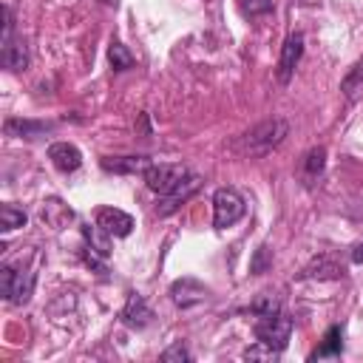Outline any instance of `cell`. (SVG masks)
<instances>
[{
  "label": "cell",
  "instance_id": "cell-27",
  "mask_svg": "<svg viewBox=\"0 0 363 363\" xmlns=\"http://www.w3.org/2000/svg\"><path fill=\"white\" fill-rule=\"evenodd\" d=\"M269 267H272V255H269V250H267V247H258V250L252 252L250 272H252V275H261V272H267Z\"/></svg>",
  "mask_w": 363,
  "mask_h": 363
},
{
  "label": "cell",
  "instance_id": "cell-18",
  "mask_svg": "<svg viewBox=\"0 0 363 363\" xmlns=\"http://www.w3.org/2000/svg\"><path fill=\"white\" fill-rule=\"evenodd\" d=\"M6 133L9 136H37V133H43V130H48V125L45 122H28V119H6Z\"/></svg>",
  "mask_w": 363,
  "mask_h": 363
},
{
  "label": "cell",
  "instance_id": "cell-4",
  "mask_svg": "<svg viewBox=\"0 0 363 363\" xmlns=\"http://www.w3.org/2000/svg\"><path fill=\"white\" fill-rule=\"evenodd\" d=\"M34 292V272H17L14 267H0V295L11 303H26Z\"/></svg>",
  "mask_w": 363,
  "mask_h": 363
},
{
  "label": "cell",
  "instance_id": "cell-8",
  "mask_svg": "<svg viewBox=\"0 0 363 363\" xmlns=\"http://www.w3.org/2000/svg\"><path fill=\"white\" fill-rule=\"evenodd\" d=\"M96 224H99L108 235L125 238V235H130V230H133V216H128V213L119 210V207H99V210H96Z\"/></svg>",
  "mask_w": 363,
  "mask_h": 363
},
{
  "label": "cell",
  "instance_id": "cell-14",
  "mask_svg": "<svg viewBox=\"0 0 363 363\" xmlns=\"http://www.w3.org/2000/svg\"><path fill=\"white\" fill-rule=\"evenodd\" d=\"M343 264H337L335 258H329V255H318L306 269H303V275L306 278H318V281H335V278H343Z\"/></svg>",
  "mask_w": 363,
  "mask_h": 363
},
{
  "label": "cell",
  "instance_id": "cell-26",
  "mask_svg": "<svg viewBox=\"0 0 363 363\" xmlns=\"http://www.w3.org/2000/svg\"><path fill=\"white\" fill-rule=\"evenodd\" d=\"M159 360H162V363H190L193 354H190L182 343H173V346H167V349L159 354Z\"/></svg>",
  "mask_w": 363,
  "mask_h": 363
},
{
  "label": "cell",
  "instance_id": "cell-21",
  "mask_svg": "<svg viewBox=\"0 0 363 363\" xmlns=\"http://www.w3.org/2000/svg\"><path fill=\"white\" fill-rule=\"evenodd\" d=\"M323 167H326V147H312L303 159V176L309 182H315L323 173Z\"/></svg>",
  "mask_w": 363,
  "mask_h": 363
},
{
  "label": "cell",
  "instance_id": "cell-10",
  "mask_svg": "<svg viewBox=\"0 0 363 363\" xmlns=\"http://www.w3.org/2000/svg\"><path fill=\"white\" fill-rule=\"evenodd\" d=\"M48 159H51V164H54L57 170H62V173H74V170L82 164V153H79V147L71 145V142H54V145L48 147Z\"/></svg>",
  "mask_w": 363,
  "mask_h": 363
},
{
  "label": "cell",
  "instance_id": "cell-25",
  "mask_svg": "<svg viewBox=\"0 0 363 363\" xmlns=\"http://www.w3.org/2000/svg\"><path fill=\"white\" fill-rule=\"evenodd\" d=\"M281 352L278 349H272V346H267V343H261V340H255L250 349H244V357L247 360H275Z\"/></svg>",
  "mask_w": 363,
  "mask_h": 363
},
{
  "label": "cell",
  "instance_id": "cell-20",
  "mask_svg": "<svg viewBox=\"0 0 363 363\" xmlns=\"http://www.w3.org/2000/svg\"><path fill=\"white\" fill-rule=\"evenodd\" d=\"M340 91H343V96H346L349 102H354V99L363 94V62H357V65L343 77Z\"/></svg>",
  "mask_w": 363,
  "mask_h": 363
},
{
  "label": "cell",
  "instance_id": "cell-5",
  "mask_svg": "<svg viewBox=\"0 0 363 363\" xmlns=\"http://www.w3.org/2000/svg\"><path fill=\"white\" fill-rule=\"evenodd\" d=\"M187 176V167L184 164H147L145 167V173H142V179H145V184L153 190V193H159V196H167L182 179Z\"/></svg>",
  "mask_w": 363,
  "mask_h": 363
},
{
  "label": "cell",
  "instance_id": "cell-1",
  "mask_svg": "<svg viewBox=\"0 0 363 363\" xmlns=\"http://www.w3.org/2000/svg\"><path fill=\"white\" fill-rule=\"evenodd\" d=\"M289 133V125L286 119L281 116H272V119H264L258 122L255 128H250L247 133H241L235 142H233V150L241 153V156H267L269 150H275Z\"/></svg>",
  "mask_w": 363,
  "mask_h": 363
},
{
  "label": "cell",
  "instance_id": "cell-7",
  "mask_svg": "<svg viewBox=\"0 0 363 363\" xmlns=\"http://www.w3.org/2000/svg\"><path fill=\"white\" fill-rule=\"evenodd\" d=\"M301 54H303V34L295 31L286 37L284 48H281V60H278V82L281 85H289L292 74H295V65L301 62Z\"/></svg>",
  "mask_w": 363,
  "mask_h": 363
},
{
  "label": "cell",
  "instance_id": "cell-19",
  "mask_svg": "<svg viewBox=\"0 0 363 363\" xmlns=\"http://www.w3.org/2000/svg\"><path fill=\"white\" fill-rule=\"evenodd\" d=\"M250 312L258 315V318H269V315H278L281 312V298L275 292H261L252 303H250Z\"/></svg>",
  "mask_w": 363,
  "mask_h": 363
},
{
  "label": "cell",
  "instance_id": "cell-16",
  "mask_svg": "<svg viewBox=\"0 0 363 363\" xmlns=\"http://www.w3.org/2000/svg\"><path fill=\"white\" fill-rule=\"evenodd\" d=\"M340 349H343V329L340 326H329L326 335H323V340H320V346L309 357L312 360H318V357H337Z\"/></svg>",
  "mask_w": 363,
  "mask_h": 363
},
{
  "label": "cell",
  "instance_id": "cell-12",
  "mask_svg": "<svg viewBox=\"0 0 363 363\" xmlns=\"http://www.w3.org/2000/svg\"><path fill=\"white\" fill-rule=\"evenodd\" d=\"M99 164L108 173H145L150 159L147 156H102Z\"/></svg>",
  "mask_w": 363,
  "mask_h": 363
},
{
  "label": "cell",
  "instance_id": "cell-11",
  "mask_svg": "<svg viewBox=\"0 0 363 363\" xmlns=\"http://www.w3.org/2000/svg\"><path fill=\"white\" fill-rule=\"evenodd\" d=\"M153 320V309L147 306V301L142 295H130L128 303L122 306V323L130 326V329H145L147 323Z\"/></svg>",
  "mask_w": 363,
  "mask_h": 363
},
{
  "label": "cell",
  "instance_id": "cell-23",
  "mask_svg": "<svg viewBox=\"0 0 363 363\" xmlns=\"http://www.w3.org/2000/svg\"><path fill=\"white\" fill-rule=\"evenodd\" d=\"M108 60H111V68H113V71H128V68H133V57H130V51H128L119 40L111 43Z\"/></svg>",
  "mask_w": 363,
  "mask_h": 363
},
{
  "label": "cell",
  "instance_id": "cell-2",
  "mask_svg": "<svg viewBox=\"0 0 363 363\" xmlns=\"http://www.w3.org/2000/svg\"><path fill=\"white\" fill-rule=\"evenodd\" d=\"M244 213H247V204H244V196L235 187H218L213 193V224L218 230L233 227Z\"/></svg>",
  "mask_w": 363,
  "mask_h": 363
},
{
  "label": "cell",
  "instance_id": "cell-24",
  "mask_svg": "<svg viewBox=\"0 0 363 363\" xmlns=\"http://www.w3.org/2000/svg\"><path fill=\"white\" fill-rule=\"evenodd\" d=\"M235 6L244 17H261L272 11V0H235Z\"/></svg>",
  "mask_w": 363,
  "mask_h": 363
},
{
  "label": "cell",
  "instance_id": "cell-3",
  "mask_svg": "<svg viewBox=\"0 0 363 363\" xmlns=\"http://www.w3.org/2000/svg\"><path fill=\"white\" fill-rule=\"evenodd\" d=\"M252 332H255V337H258L261 343H267V346L284 352L286 343H289V335H292V318L284 315V312L269 315V318H261Z\"/></svg>",
  "mask_w": 363,
  "mask_h": 363
},
{
  "label": "cell",
  "instance_id": "cell-9",
  "mask_svg": "<svg viewBox=\"0 0 363 363\" xmlns=\"http://www.w3.org/2000/svg\"><path fill=\"white\" fill-rule=\"evenodd\" d=\"M170 295H173V303L176 306L187 309V306H196V303H201L207 298V286L199 284L196 278H179V281H173Z\"/></svg>",
  "mask_w": 363,
  "mask_h": 363
},
{
  "label": "cell",
  "instance_id": "cell-28",
  "mask_svg": "<svg viewBox=\"0 0 363 363\" xmlns=\"http://www.w3.org/2000/svg\"><path fill=\"white\" fill-rule=\"evenodd\" d=\"M136 130H139L142 136H147V133H150V122H147V113H139V125H136Z\"/></svg>",
  "mask_w": 363,
  "mask_h": 363
},
{
  "label": "cell",
  "instance_id": "cell-15",
  "mask_svg": "<svg viewBox=\"0 0 363 363\" xmlns=\"http://www.w3.org/2000/svg\"><path fill=\"white\" fill-rule=\"evenodd\" d=\"M40 216H43V221H45L51 230H62V227H65V224L74 218L71 207H68V204H62L60 199H48V201H43Z\"/></svg>",
  "mask_w": 363,
  "mask_h": 363
},
{
  "label": "cell",
  "instance_id": "cell-17",
  "mask_svg": "<svg viewBox=\"0 0 363 363\" xmlns=\"http://www.w3.org/2000/svg\"><path fill=\"white\" fill-rule=\"evenodd\" d=\"M82 235H85V241H88V250H94L96 255H102V258H108L111 255V235L99 227V224H88V227H82Z\"/></svg>",
  "mask_w": 363,
  "mask_h": 363
},
{
  "label": "cell",
  "instance_id": "cell-13",
  "mask_svg": "<svg viewBox=\"0 0 363 363\" xmlns=\"http://www.w3.org/2000/svg\"><path fill=\"white\" fill-rule=\"evenodd\" d=\"M0 60H3V65H6L9 71H23V68L28 65V48H26V43H23V40H14V37L3 40Z\"/></svg>",
  "mask_w": 363,
  "mask_h": 363
},
{
  "label": "cell",
  "instance_id": "cell-22",
  "mask_svg": "<svg viewBox=\"0 0 363 363\" xmlns=\"http://www.w3.org/2000/svg\"><path fill=\"white\" fill-rule=\"evenodd\" d=\"M20 227H26V213L14 204H3L0 207V230L11 233V230H20Z\"/></svg>",
  "mask_w": 363,
  "mask_h": 363
},
{
  "label": "cell",
  "instance_id": "cell-29",
  "mask_svg": "<svg viewBox=\"0 0 363 363\" xmlns=\"http://www.w3.org/2000/svg\"><path fill=\"white\" fill-rule=\"evenodd\" d=\"M352 261H354V264H363V244H357V247L352 250Z\"/></svg>",
  "mask_w": 363,
  "mask_h": 363
},
{
  "label": "cell",
  "instance_id": "cell-6",
  "mask_svg": "<svg viewBox=\"0 0 363 363\" xmlns=\"http://www.w3.org/2000/svg\"><path fill=\"white\" fill-rule=\"evenodd\" d=\"M199 187H201V176L187 173V176H184L167 196H162V204H156V213H159V216H170V213H176V210H179V207H182Z\"/></svg>",
  "mask_w": 363,
  "mask_h": 363
}]
</instances>
